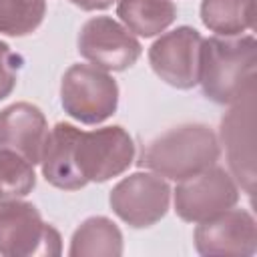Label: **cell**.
<instances>
[{
    "label": "cell",
    "instance_id": "1",
    "mask_svg": "<svg viewBox=\"0 0 257 257\" xmlns=\"http://www.w3.org/2000/svg\"><path fill=\"white\" fill-rule=\"evenodd\" d=\"M219 159V141L207 124H181L153 139L141 153L139 165L153 173L183 181L205 171Z\"/></svg>",
    "mask_w": 257,
    "mask_h": 257
},
{
    "label": "cell",
    "instance_id": "11",
    "mask_svg": "<svg viewBox=\"0 0 257 257\" xmlns=\"http://www.w3.org/2000/svg\"><path fill=\"white\" fill-rule=\"evenodd\" d=\"M195 247L201 255L251 257L257 249V225L247 209H227L205 219L195 229Z\"/></svg>",
    "mask_w": 257,
    "mask_h": 257
},
{
    "label": "cell",
    "instance_id": "3",
    "mask_svg": "<svg viewBox=\"0 0 257 257\" xmlns=\"http://www.w3.org/2000/svg\"><path fill=\"white\" fill-rule=\"evenodd\" d=\"M72 161L84 183H104L133 165L135 143L118 124L94 131L78 128L72 147Z\"/></svg>",
    "mask_w": 257,
    "mask_h": 257
},
{
    "label": "cell",
    "instance_id": "20",
    "mask_svg": "<svg viewBox=\"0 0 257 257\" xmlns=\"http://www.w3.org/2000/svg\"><path fill=\"white\" fill-rule=\"evenodd\" d=\"M70 2L82 10H104V8L112 6L114 0H70Z\"/></svg>",
    "mask_w": 257,
    "mask_h": 257
},
{
    "label": "cell",
    "instance_id": "15",
    "mask_svg": "<svg viewBox=\"0 0 257 257\" xmlns=\"http://www.w3.org/2000/svg\"><path fill=\"white\" fill-rule=\"evenodd\" d=\"M116 16L139 36H155L169 28L177 18L173 0H118Z\"/></svg>",
    "mask_w": 257,
    "mask_h": 257
},
{
    "label": "cell",
    "instance_id": "8",
    "mask_svg": "<svg viewBox=\"0 0 257 257\" xmlns=\"http://www.w3.org/2000/svg\"><path fill=\"white\" fill-rule=\"evenodd\" d=\"M255 80L233 100L231 110L221 120L229 169L247 195L255 189Z\"/></svg>",
    "mask_w": 257,
    "mask_h": 257
},
{
    "label": "cell",
    "instance_id": "13",
    "mask_svg": "<svg viewBox=\"0 0 257 257\" xmlns=\"http://www.w3.org/2000/svg\"><path fill=\"white\" fill-rule=\"evenodd\" d=\"M78 128L70 122H56L46 137L44 151H42V175L44 179L58 189L76 191L82 189L86 183L80 179L74 161H72V147Z\"/></svg>",
    "mask_w": 257,
    "mask_h": 257
},
{
    "label": "cell",
    "instance_id": "18",
    "mask_svg": "<svg viewBox=\"0 0 257 257\" xmlns=\"http://www.w3.org/2000/svg\"><path fill=\"white\" fill-rule=\"evenodd\" d=\"M46 14L44 0H0V34L26 36Z\"/></svg>",
    "mask_w": 257,
    "mask_h": 257
},
{
    "label": "cell",
    "instance_id": "17",
    "mask_svg": "<svg viewBox=\"0 0 257 257\" xmlns=\"http://www.w3.org/2000/svg\"><path fill=\"white\" fill-rule=\"evenodd\" d=\"M34 185V165L12 151L0 149V203L26 197Z\"/></svg>",
    "mask_w": 257,
    "mask_h": 257
},
{
    "label": "cell",
    "instance_id": "16",
    "mask_svg": "<svg viewBox=\"0 0 257 257\" xmlns=\"http://www.w3.org/2000/svg\"><path fill=\"white\" fill-rule=\"evenodd\" d=\"M255 0H203L201 20L219 36H237L253 28Z\"/></svg>",
    "mask_w": 257,
    "mask_h": 257
},
{
    "label": "cell",
    "instance_id": "4",
    "mask_svg": "<svg viewBox=\"0 0 257 257\" xmlns=\"http://www.w3.org/2000/svg\"><path fill=\"white\" fill-rule=\"evenodd\" d=\"M60 102L68 116L98 124L114 114L118 86L106 70L94 64H72L60 82Z\"/></svg>",
    "mask_w": 257,
    "mask_h": 257
},
{
    "label": "cell",
    "instance_id": "19",
    "mask_svg": "<svg viewBox=\"0 0 257 257\" xmlns=\"http://www.w3.org/2000/svg\"><path fill=\"white\" fill-rule=\"evenodd\" d=\"M20 64L22 58L16 52H12L6 42L0 40V100L14 90Z\"/></svg>",
    "mask_w": 257,
    "mask_h": 257
},
{
    "label": "cell",
    "instance_id": "5",
    "mask_svg": "<svg viewBox=\"0 0 257 257\" xmlns=\"http://www.w3.org/2000/svg\"><path fill=\"white\" fill-rule=\"evenodd\" d=\"M58 231L44 223L40 211L26 201L0 203V253L6 257L60 255Z\"/></svg>",
    "mask_w": 257,
    "mask_h": 257
},
{
    "label": "cell",
    "instance_id": "12",
    "mask_svg": "<svg viewBox=\"0 0 257 257\" xmlns=\"http://www.w3.org/2000/svg\"><path fill=\"white\" fill-rule=\"evenodd\" d=\"M48 137L44 112L30 102H14L0 110V149L24 157L30 165L42 159Z\"/></svg>",
    "mask_w": 257,
    "mask_h": 257
},
{
    "label": "cell",
    "instance_id": "7",
    "mask_svg": "<svg viewBox=\"0 0 257 257\" xmlns=\"http://www.w3.org/2000/svg\"><path fill=\"white\" fill-rule=\"evenodd\" d=\"M108 203L114 215L126 225L135 229L151 227L167 215L171 187L161 175L139 171L112 187Z\"/></svg>",
    "mask_w": 257,
    "mask_h": 257
},
{
    "label": "cell",
    "instance_id": "14",
    "mask_svg": "<svg viewBox=\"0 0 257 257\" xmlns=\"http://www.w3.org/2000/svg\"><path fill=\"white\" fill-rule=\"evenodd\" d=\"M122 253V233L108 217H88L70 239V257H118Z\"/></svg>",
    "mask_w": 257,
    "mask_h": 257
},
{
    "label": "cell",
    "instance_id": "9",
    "mask_svg": "<svg viewBox=\"0 0 257 257\" xmlns=\"http://www.w3.org/2000/svg\"><path fill=\"white\" fill-rule=\"evenodd\" d=\"M203 36L191 26H179L149 48V62L155 74L175 88H193L199 84Z\"/></svg>",
    "mask_w": 257,
    "mask_h": 257
},
{
    "label": "cell",
    "instance_id": "6",
    "mask_svg": "<svg viewBox=\"0 0 257 257\" xmlns=\"http://www.w3.org/2000/svg\"><path fill=\"white\" fill-rule=\"evenodd\" d=\"M237 201L239 187L235 179L215 165L183 179L175 189V211L187 223L211 219L235 207Z\"/></svg>",
    "mask_w": 257,
    "mask_h": 257
},
{
    "label": "cell",
    "instance_id": "2",
    "mask_svg": "<svg viewBox=\"0 0 257 257\" xmlns=\"http://www.w3.org/2000/svg\"><path fill=\"white\" fill-rule=\"evenodd\" d=\"M255 80L253 36L203 38L199 82L203 94L217 104H231Z\"/></svg>",
    "mask_w": 257,
    "mask_h": 257
},
{
    "label": "cell",
    "instance_id": "10",
    "mask_svg": "<svg viewBox=\"0 0 257 257\" xmlns=\"http://www.w3.org/2000/svg\"><path fill=\"white\" fill-rule=\"evenodd\" d=\"M78 52L102 70H126L139 60L141 42L110 16H94L80 28Z\"/></svg>",
    "mask_w": 257,
    "mask_h": 257
}]
</instances>
